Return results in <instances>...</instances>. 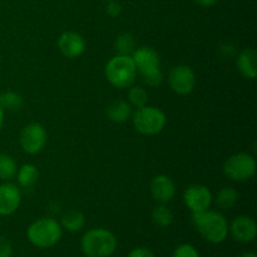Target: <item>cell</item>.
Segmentation results:
<instances>
[{
	"instance_id": "22",
	"label": "cell",
	"mask_w": 257,
	"mask_h": 257,
	"mask_svg": "<svg viewBox=\"0 0 257 257\" xmlns=\"http://www.w3.org/2000/svg\"><path fill=\"white\" fill-rule=\"evenodd\" d=\"M24 105V100H23L22 95L18 94L15 92H5L0 93V107L3 110L7 109L10 112H18Z\"/></svg>"
},
{
	"instance_id": "31",
	"label": "cell",
	"mask_w": 257,
	"mask_h": 257,
	"mask_svg": "<svg viewBox=\"0 0 257 257\" xmlns=\"http://www.w3.org/2000/svg\"><path fill=\"white\" fill-rule=\"evenodd\" d=\"M3 123H4V110L0 107V130H2L3 127Z\"/></svg>"
},
{
	"instance_id": "24",
	"label": "cell",
	"mask_w": 257,
	"mask_h": 257,
	"mask_svg": "<svg viewBox=\"0 0 257 257\" xmlns=\"http://www.w3.org/2000/svg\"><path fill=\"white\" fill-rule=\"evenodd\" d=\"M128 99H130V104L132 107H145L148 102V93L143 87H131Z\"/></svg>"
},
{
	"instance_id": "32",
	"label": "cell",
	"mask_w": 257,
	"mask_h": 257,
	"mask_svg": "<svg viewBox=\"0 0 257 257\" xmlns=\"http://www.w3.org/2000/svg\"><path fill=\"white\" fill-rule=\"evenodd\" d=\"M238 257H257V256H256V253H253V252H245Z\"/></svg>"
},
{
	"instance_id": "7",
	"label": "cell",
	"mask_w": 257,
	"mask_h": 257,
	"mask_svg": "<svg viewBox=\"0 0 257 257\" xmlns=\"http://www.w3.org/2000/svg\"><path fill=\"white\" fill-rule=\"evenodd\" d=\"M223 173L230 180L236 182H245L255 176L256 160L248 153H236L225 161Z\"/></svg>"
},
{
	"instance_id": "10",
	"label": "cell",
	"mask_w": 257,
	"mask_h": 257,
	"mask_svg": "<svg viewBox=\"0 0 257 257\" xmlns=\"http://www.w3.org/2000/svg\"><path fill=\"white\" fill-rule=\"evenodd\" d=\"M183 201L192 213L202 212L210 208L212 203V193L203 185H191L183 193Z\"/></svg>"
},
{
	"instance_id": "19",
	"label": "cell",
	"mask_w": 257,
	"mask_h": 257,
	"mask_svg": "<svg viewBox=\"0 0 257 257\" xmlns=\"http://www.w3.org/2000/svg\"><path fill=\"white\" fill-rule=\"evenodd\" d=\"M238 192L233 187H223L218 191L216 203L223 210H230L237 203Z\"/></svg>"
},
{
	"instance_id": "4",
	"label": "cell",
	"mask_w": 257,
	"mask_h": 257,
	"mask_svg": "<svg viewBox=\"0 0 257 257\" xmlns=\"http://www.w3.org/2000/svg\"><path fill=\"white\" fill-rule=\"evenodd\" d=\"M115 248L117 238L105 228H93L82 238V250L87 257H109Z\"/></svg>"
},
{
	"instance_id": "17",
	"label": "cell",
	"mask_w": 257,
	"mask_h": 257,
	"mask_svg": "<svg viewBox=\"0 0 257 257\" xmlns=\"http://www.w3.org/2000/svg\"><path fill=\"white\" fill-rule=\"evenodd\" d=\"M38 177H39V171L32 163L23 165L17 172L18 183L24 188H29L34 186L35 182L38 181Z\"/></svg>"
},
{
	"instance_id": "11",
	"label": "cell",
	"mask_w": 257,
	"mask_h": 257,
	"mask_svg": "<svg viewBox=\"0 0 257 257\" xmlns=\"http://www.w3.org/2000/svg\"><path fill=\"white\" fill-rule=\"evenodd\" d=\"M22 202V192L13 183L0 185V216H10L19 208Z\"/></svg>"
},
{
	"instance_id": "33",
	"label": "cell",
	"mask_w": 257,
	"mask_h": 257,
	"mask_svg": "<svg viewBox=\"0 0 257 257\" xmlns=\"http://www.w3.org/2000/svg\"><path fill=\"white\" fill-rule=\"evenodd\" d=\"M104 2H110V0H104Z\"/></svg>"
},
{
	"instance_id": "20",
	"label": "cell",
	"mask_w": 257,
	"mask_h": 257,
	"mask_svg": "<svg viewBox=\"0 0 257 257\" xmlns=\"http://www.w3.org/2000/svg\"><path fill=\"white\" fill-rule=\"evenodd\" d=\"M18 166L14 158L7 153H0V180L10 181L17 176Z\"/></svg>"
},
{
	"instance_id": "8",
	"label": "cell",
	"mask_w": 257,
	"mask_h": 257,
	"mask_svg": "<svg viewBox=\"0 0 257 257\" xmlns=\"http://www.w3.org/2000/svg\"><path fill=\"white\" fill-rule=\"evenodd\" d=\"M47 131L40 123L32 122L20 132V146L28 155H37L47 143Z\"/></svg>"
},
{
	"instance_id": "27",
	"label": "cell",
	"mask_w": 257,
	"mask_h": 257,
	"mask_svg": "<svg viewBox=\"0 0 257 257\" xmlns=\"http://www.w3.org/2000/svg\"><path fill=\"white\" fill-rule=\"evenodd\" d=\"M12 242L4 236H0V257H12Z\"/></svg>"
},
{
	"instance_id": "3",
	"label": "cell",
	"mask_w": 257,
	"mask_h": 257,
	"mask_svg": "<svg viewBox=\"0 0 257 257\" xmlns=\"http://www.w3.org/2000/svg\"><path fill=\"white\" fill-rule=\"evenodd\" d=\"M108 82L118 89L131 88L137 78V68L131 55H114L104 68Z\"/></svg>"
},
{
	"instance_id": "30",
	"label": "cell",
	"mask_w": 257,
	"mask_h": 257,
	"mask_svg": "<svg viewBox=\"0 0 257 257\" xmlns=\"http://www.w3.org/2000/svg\"><path fill=\"white\" fill-rule=\"evenodd\" d=\"M193 2H195L197 5H200V7L208 8V7H212V5H215L218 0H193Z\"/></svg>"
},
{
	"instance_id": "1",
	"label": "cell",
	"mask_w": 257,
	"mask_h": 257,
	"mask_svg": "<svg viewBox=\"0 0 257 257\" xmlns=\"http://www.w3.org/2000/svg\"><path fill=\"white\" fill-rule=\"evenodd\" d=\"M192 221L195 227L206 241L211 243H221L228 235V223L222 213L206 210L193 213Z\"/></svg>"
},
{
	"instance_id": "6",
	"label": "cell",
	"mask_w": 257,
	"mask_h": 257,
	"mask_svg": "<svg viewBox=\"0 0 257 257\" xmlns=\"http://www.w3.org/2000/svg\"><path fill=\"white\" fill-rule=\"evenodd\" d=\"M133 125L136 131L145 136H156L163 131L167 123L165 112L153 105H145L137 108L132 113Z\"/></svg>"
},
{
	"instance_id": "25",
	"label": "cell",
	"mask_w": 257,
	"mask_h": 257,
	"mask_svg": "<svg viewBox=\"0 0 257 257\" xmlns=\"http://www.w3.org/2000/svg\"><path fill=\"white\" fill-rule=\"evenodd\" d=\"M173 257H200V253L190 243H183L180 245L173 252Z\"/></svg>"
},
{
	"instance_id": "5",
	"label": "cell",
	"mask_w": 257,
	"mask_h": 257,
	"mask_svg": "<svg viewBox=\"0 0 257 257\" xmlns=\"http://www.w3.org/2000/svg\"><path fill=\"white\" fill-rule=\"evenodd\" d=\"M30 243L39 248L53 247L62 237V226L57 220L50 217H42L34 221L27 231Z\"/></svg>"
},
{
	"instance_id": "13",
	"label": "cell",
	"mask_w": 257,
	"mask_h": 257,
	"mask_svg": "<svg viewBox=\"0 0 257 257\" xmlns=\"http://www.w3.org/2000/svg\"><path fill=\"white\" fill-rule=\"evenodd\" d=\"M228 231H231L235 240L248 243L256 238L257 225L255 220L248 216H237L228 227Z\"/></svg>"
},
{
	"instance_id": "9",
	"label": "cell",
	"mask_w": 257,
	"mask_h": 257,
	"mask_svg": "<svg viewBox=\"0 0 257 257\" xmlns=\"http://www.w3.org/2000/svg\"><path fill=\"white\" fill-rule=\"evenodd\" d=\"M168 83L171 89L180 95H187L195 89L196 74L192 68L181 64L173 68L168 75Z\"/></svg>"
},
{
	"instance_id": "28",
	"label": "cell",
	"mask_w": 257,
	"mask_h": 257,
	"mask_svg": "<svg viewBox=\"0 0 257 257\" xmlns=\"http://www.w3.org/2000/svg\"><path fill=\"white\" fill-rule=\"evenodd\" d=\"M128 257H156L155 253L147 247H137L135 250L131 251Z\"/></svg>"
},
{
	"instance_id": "2",
	"label": "cell",
	"mask_w": 257,
	"mask_h": 257,
	"mask_svg": "<svg viewBox=\"0 0 257 257\" xmlns=\"http://www.w3.org/2000/svg\"><path fill=\"white\" fill-rule=\"evenodd\" d=\"M132 59L135 62L137 72L142 74L143 82L148 87H160L163 82V74L161 70V59L158 53L151 47L137 48L132 53Z\"/></svg>"
},
{
	"instance_id": "14",
	"label": "cell",
	"mask_w": 257,
	"mask_h": 257,
	"mask_svg": "<svg viewBox=\"0 0 257 257\" xmlns=\"http://www.w3.org/2000/svg\"><path fill=\"white\" fill-rule=\"evenodd\" d=\"M151 195L160 203H168L176 195V185L171 177L158 175L151 182Z\"/></svg>"
},
{
	"instance_id": "18",
	"label": "cell",
	"mask_w": 257,
	"mask_h": 257,
	"mask_svg": "<svg viewBox=\"0 0 257 257\" xmlns=\"http://www.w3.org/2000/svg\"><path fill=\"white\" fill-rule=\"evenodd\" d=\"M62 226L70 232H78L85 226V217L79 211H68L62 217Z\"/></svg>"
},
{
	"instance_id": "16",
	"label": "cell",
	"mask_w": 257,
	"mask_h": 257,
	"mask_svg": "<svg viewBox=\"0 0 257 257\" xmlns=\"http://www.w3.org/2000/svg\"><path fill=\"white\" fill-rule=\"evenodd\" d=\"M105 114L110 122L124 123L132 117V105L125 100H115L108 105Z\"/></svg>"
},
{
	"instance_id": "23",
	"label": "cell",
	"mask_w": 257,
	"mask_h": 257,
	"mask_svg": "<svg viewBox=\"0 0 257 257\" xmlns=\"http://www.w3.org/2000/svg\"><path fill=\"white\" fill-rule=\"evenodd\" d=\"M152 220L158 227H168L173 221V213L165 203H161L153 208Z\"/></svg>"
},
{
	"instance_id": "26",
	"label": "cell",
	"mask_w": 257,
	"mask_h": 257,
	"mask_svg": "<svg viewBox=\"0 0 257 257\" xmlns=\"http://www.w3.org/2000/svg\"><path fill=\"white\" fill-rule=\"evenodd\" d=\"M105 13L110 18H118L122 13V7L115 0H110V2H107V5H105Z\"/></svg>"
},
{
	"instance_id": "29",
	"label": "cell",
	"mask_w": 257,
	"mask_h": 257,
	"mask_svg": "<svg viewBox=\"0 0 257 257\" xmlns=\"http://www.w3.org/2000/svg\"><path fill=\"white\" fill-rule=\"evenodd\" d=\"M221 53H222L225 57H232L236 53L235 47H233L232 44H230V43H223V44L221 45Z\"/></svg>"
},
{
	"instance_id": "15",
	"label": "cell",
	"mask_w": 257,
	"mask_h": 257,
	"mask_svg": "<svg viewBox=\"0 0 257 257\" xmlns=\"http://www.w3.org/2000/svg\"><path fill=\"white\" fill-rule=\"evenodd\" d=\"M237 69L247 79H255L257 77V52L253 48H246L237 55Z\"/></svg>"
},
{
	"instance_id": "12",
	"label": "cell",
	"mask_w": 257,
	"mask_h": 257,
	"mask_svg": "<svg viewBox=\"0 0 257 257\" xmlns=\"http://www.w3.org/2000/svg\"><path fill=\"white\" fill-rule=\"evenodd\" d=\"M58 48L65 58L75 59L85 52V40L75 32H65L58 39Z\"/></svg>"
},
{
	"instance_id": "21",
	"label": "cell",
	"mask_w": 257,
	"mask_h": 257,
	"mask_svg": "<svg viewBox=\"0 0 257 257\" xmlns=\"http://www.w3.org/2000/svg\"><path fill=\"white\" fill-rule=\"evenodd\" d=\"M114 49L119 55H132L136 50V39L130 33H122L114 40Z\"/></svg>"
}]
</instances>
